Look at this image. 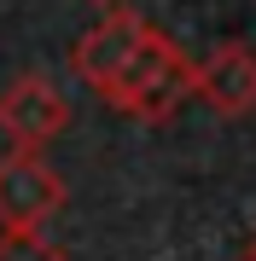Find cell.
I'll return each instance as SVG.
<instances>
[{
    "label": "cell",
    "instance_id": "1",
    "mask_svg": "<svg viewBox=\"0 0 256 261\" xmlns=\"http://www.w3.org/2000/svg\"><path fill=\"white\" fill-rule=\"evenodd\" d=\"M187 99H192V58L163 29H146V41L134 47L123 75L105 87V105H117L123 116H140V122H169Z\"/></svg>",
    "mask_w": 256,
    "mask_h": 261
},
{
    "label": "cell",
    "instance_id": "2",
    "mask_svg": "<svg viewBox=\"0 0 256 261\" xmlns=\"http://www.w3.org/2000/svg\"><path fill=\"white\" fill-rule=\"evenodd\" d=\"M64 209V174L41 151L0 157V226L6 232H41Z\"/></svg>",
    "mask_w": 256,
    "mask_h": 261
},
{
    "label": "cell",
    "instance_id": "3",
    "mask_svg": "<svg viewBox=\"0 0 256 261\" xmlns=\"http://www.w3.org/2000/svg\"><path fill=\"white\" fill-rule=\"evenodd\" d=\"M64 128H70V99L53 87V75L24 70L6 82V93H0V134L12 140V151H47Z\"/></svg>",
    "mask_w": 256,
    "mask_h": 261
},
{
    "label": "cell",
    "instance_id": "4",
    "mask_svg": "<svg viewBox=\"0 0 256 261\" xmlns=\"http://www.w3.org/2000/svg\"><path fill=\"white\" fill-rule=\"evenodd\" d=\"M146 29H152V23H146L140 12H128V6H105V18L87 29L76 47H70V70H76L82 82L105 99V87L123 75V64L134 58V47L146 41Z\"/></svg>",
    "mask_w": 256,
    "mask_h": 261
},
{
    "label": "cell",
    "instance_id": "5",
    "mask_svg": "<svg viewBox=\"0 0 256 261\" xmlns=\"http://www.w3.org/2000/svg\"><path fill=\"white\" fill-rule=\"evenodd\" d=\"M192 99H204L216 116H250L256 111V53L245 41H221L210 58L192 64Z\"/></svg>",
    "mask_w": 256,
    "mask_h": 261
},
{
    "label": "cell",
    "instance_id": "6",
    "mask_svg": "<svg viewBox=\"0 0 256 261\" xmlns=\"http://www.w3.org/2000/svg\"><path fill=\"white\" fill-rule=\"evenodd\" d=\"M0 261H70V255L41 232H0Z\"/></svg>",
    "mask_w": 256,
    "mask_h": 261
},
{
    "label": "cell",
    "instance_id": "7",
    "mask_svg": "<svg viewBox=\"0 0 256 261\" xmlns=\"http://www.w3.org/2000/svg\"><path fill=\"white\" fill-rule=\"evenodd\" d=\"M239 261H256V232L245 238V250H239Z\"/></svg>",
    "mask_w": 256,
    "mask_h": 261
},
{
    "label": "cell",
    "instance_id": "8",
    "mask_svg": "<svg viewBox=\"0 0 256 261\" xmlns=\"http://www.w3.org/2000/svg\"><path fill=\"white\" fill-rule=\"evenodd\" d=\"M94 6H123V0H94Z\"/></svg>",
    "mask_w": 256,
    "mask_h": 261
}]
</instances>
